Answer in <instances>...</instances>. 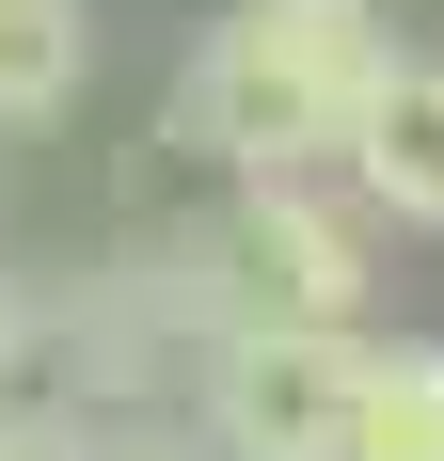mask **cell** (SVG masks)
I'll use <instances>...</instances> for the list:
<instances>
[{"label":"cell","mask_w":444,"mask_h":461,"mask_svg":"<svg viewBox=\"0 0 444 461\" xmlns=\"http://www.w3.org/2000/svg\"><path fill=\"white\" fill-rule=\"evenodd\" d=\"M397 64V16L381 0H222L207 48L175 64V112L159 143L222 159V176H350V128Z\"/></svg>","instance_id":"obj_1"},{"label":"cell","mask_w":444,"mask_h":461,"mask_svg":"<svg viewBox=\"0 0 444 461\" xmlns=\"http://www.w3.org/2000/svg\"><path fill=\"white\" fill-rule=\"evenodd\" d=\"M191 398H207V461H350L365 334H207Z\"/></svg>","instance_id":"obj_2"},{"label":"cell","mask_w":444,"mask_h":461,"mask_svg":"<svg viewBox=\"0 0 444 461\" xmlns=\"http://www.w3.org/2000/svg\"><path fill=\"white\" fill-rule=\"evenodd\" d=\"M350 191L381 223H444V48H397L350 128Z\"/></svg>","instance_id":"obj_3"},{"label":"cell","mask_w":444,"mask_h":461,"mask_svg":"<svg viewBox=\"0 0 444 461\" xmlns=\"http://www.w3.org/2000/svg\"><path fill=\"white\" fill-rule=\"evenodd\" d=\"M80 80H95V0H0V128L80 112Z\"/></svg>","instance_id":"obj_4"},{"label":"cell","mask_w":444,"mask_h":461,"mask_svg":"<svg viewBox=\"0 0 444 461\" xmlns=\"http://www.w3.org/2000/svg\"><path fill=\"white\" fill-rule=\"evenodd\" d=\"M350 461H444V334H365Z\"/></svg>","instance_id":"obj_5"},{"label":"cell","mask_w":444,"mask_h":461,"mask_svg":"<svg viewBox=\"0 0 444 461\" xmlns=\"http://www.w3.org/2000/svg\"><path fill=\"white\" fill-rule=\"evenodd\" d=\"M48 350H64V286H0V398H32Z\"/></svg>","instance_id":"obj_6"},{"label":"cell","mask_w":444,"mask_h":461,"mask_svg":"<svg viewBox=\"0 0 444 461\" xmlns=\"http://www.w3.org/2000/svg\"><path fill=\"white\" fill-rule=\"evenodd\" d=\"M0 461H95V429L48 414V398H0Z\"/></svg>","instance_id":"obj_7"},{"label":"cell","mask_w":444,"mask_h":461,"mask_svg":"<svg viewBox=\"0 0 444 461\" xmlns=\"http://www.w3.org/2000/svg\"><path fill=\"white\" fill-rule=\"evenodd\" d=\"M95 461H207V446H95Z\"/></svg>","instance_id":"obj_8"}]
</instances>
